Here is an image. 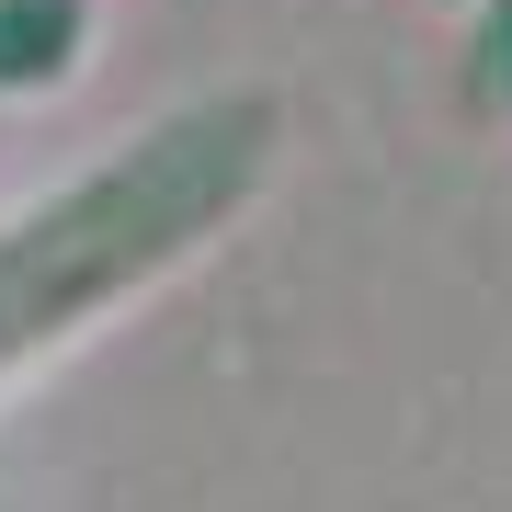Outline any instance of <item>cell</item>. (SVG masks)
I'll return each mask as SVG.
<instances>
[{
  "mask_svg": "<svg viewBox=\"0 0 512 512\" xmlns=\"http://www.w3.org/2000/svg\"><path fill=\"white\" fill-rule=\"evenodd\" d=\"M262 148H274V103L239 92V103L183 114L171 137H148L137 160H114L103 183H80L69 205H46L35 228H12L0 239V353L57 330V319H80L103 285L171 262L205 217L239 205V183L262 171Z\"/></svg>",
  "mask_w": 512,
  "mask_h": 512,
  "instance_id": "obj_1",
  "label": "cell"
},
{
  "mask_svg": "<svg viewBox=\"0 0 512 512\" xmlns=\"http://www.w3.org/2000/svg\"><path fill=\"white\" fill-rule=\"evenodd\" d=\"M467 92H478V103H512V0H490V23H478V57H467Z\"/></svg>",
  "mask_w": 512,
  "mask_h": 512,
  "instance_id": "obj_2",
  "label": "cell"
}]
</instances>
